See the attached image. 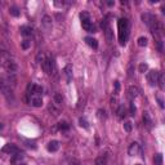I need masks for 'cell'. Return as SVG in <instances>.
<instances>
[{"instance_id": "cell-26", "label": "cell", "mask_w": 165, "mask_h": 165, "mask_svg": "<svg viewBox=\"0 0 165 165\" xmlns=\"http://www.w3.org/2000/svg\"><path fill=\"white\" fill-rule=\"evenodd\" d=\"M31 46V40H28V39H25V40L21 43V48L23 51H26V49H28V48Z\"/></svg>"}, {"instance_id": "cell-37", "label": "cell", "mask_w": 165, "mask_h": 165, "mask_svg": "<svg viewBox=\"0 0 165 165\" xmlns=\"http://www.w3.org/2000/svg\"><path fill=\"white\" fill-rule=\"evenodd\" d=\"M158 102H159V106L161 109H164V102H163V99L161 98H158Z\"/></svg>"}, {"instance_id": "cell-15", "label": "cell", "mask_w": 165, "mask_h": 165, "mask_svg": "<svg viewBox=\"0 0 165 165\" xmlns=\"http://www.w3.org/2000/svg\"><path fill=\"white\" fill-rule=\"evenodd\" d=\"M116 114H118L119 119H124V118H127V115H128V112H127V109H125L124 106H119V107H118V110H116Z\"/></svg>"}, {"instance_id": "cell-31", "label": "cell", "mask_w": 165, "mask_h": 165, "mask_svg": "<svg viewBox=\"0 0 165 165\" xmlns=\"http://www.w3.org/2000/svg\"><path fill=\"white\" fill-rule=\"evenodd\" d=\"M124 129H125V132L130 133L132 132V121H125L124 123Z\"/></svg>"}, {"instance_id": "cell-27", "label": "cell", "mask_w": 165, "mask_h": 165, "mask_svg": "<svg viewBox=\"0 0 165 165\" xmlns=\"http://www.w3.org/2000/svg\"><path fill=\"white\" fill-rule=\"evenodd\" d=\"M158 85L160 86V89H164V75H163V72H159V77H158Z\"/></svg>"}, {"instance_id": "cell-7", "label": "cell", "mask_w": 165, "mask_h": 165, "mask_svg": "<svg viewBox=\"0 0 165 165\" xmlns=\"http://www.w3.org/2000/svg\"><path fill=\"white\" fill-rule=\"evenodd\" d=\"M62 74H63V76H65V79H66V81L67 83H70L71 80H72V65H66L65 67H63V70H62Z\"/></svg>"}, {"instance_id": "cell-1", "label": "cell", "mask_w": 165, "mask_h": 165, "mask_svg": "<svg viewBox=\"0 0 165 165\" xmlns=\"http://www.w3.org/2000/svg\"><path fill=\"white\" fill-rule=\"evenodd\" d=\"M118 28H119V40L121 45H125L129 36V22L127 18H120L118 22Z\"/></svg>"}, {"instance_id": "cell-3", "label": "cell", "mask_w": 165, "mask_h": 165, "mask_svg": "<svg viewBox=\"0 0 165 165\" xmlns=\"http://www.w3.org/2000/svg\"><path fill=\"white\" fill-rule=\"evenodd\" d=\"M0 92L4 94V97H5V98H7L9 102L14 99V97H13V88L8 84V81H7L5 79H2V80H0Z\"/></svg>"}, {"instance_id": "cell-16", "label": "cell", "mask_w": 165, "mask_h": 165, "mask_svg": "<svg viewBox=\"0 0 165 165\" xmlns=\"http://www.w3.org/2000/svg\"><path fill=\"white\" fill-rule=\"evenodd\" d=\"M94 165H107V156H106V155L98 156L94 161Z\"/></svg>"}, {"instance_id": "cell-17", "label": "cell", "mask_w": 165, "mask_h": 165, "mask_svg": "<svg viewBox=\"0 0 165 165\" xmlns=\"http://www.w3.org/2000/svg\"><path fill=\"white\" fill-rule=\"evenodd\" d=\"M19 30H21V34L23 36H31L32 35V28L30 26H22Z\"/></svg>"}, {"instance_id": "cell-28", "label": "cell", "mask_w": 165, "mask_h": 165, "mask_svg": "<svg viewBox=\"0 0 165 165\" xmlns=\"http://www.w3.org/2000/svg\"><path fill=\"white\" fill-rule=\"evenodd\" d=\"M9 13H11L13 17H18L19 16V11H18V8L17 7H11V8H9Z\"/></svg>"}, {"instance_id": "cell-24", "label": "cell", "mask_w": 165, "mask_h": 165, "mask_svg": "<svg viewBox=\"0 0 165 165\" xmlns=\"http://www.w3.org/2000/svg\"><path fill=\"white\" fill-rule=\"evenodd\" d=\"M143 121H144V124H146L147 127H151L152 121H151V118H150L148 112H144V114H143Z\"/></svg>"}, {"instance_id": "cell-11", "label": "cell", "mask_w": 165, "mask_h": 165, "mask_svg": "<svg viewBox=\"0 0 165 165\" xmlns=\"http://www.w3.org/2000/svg\"><path fill=\"white\" fill-rule=\"evenodd\" d=\"M46 150L49 152H57L58 150H60V142L58 141H51L46 144Z\"/></svg>"}, {"instance_id": "cell-10", "label": "cell", "mask_w": 165, "mask_h": 165, "mask_svg": "<svg viewBox=\"0 0 165 165\" xmlns=\"http://www.w3.org/2000/svg\"><path fill=\"white\" fill-rule=\"evenodd\" d=\"M30 103L31 106H34V107H41L43 106V98H41V95H31V99H30Z\"/></svg>"}, {"instance_id": "cell-12", "label": "cell", "mask_w": 165, "mask_h": 165, "mask_svg": "<svg viewBox=\"0 0 165 165\" xmlns=\"http://www.w3.org/2000/svg\"><path fill=\"white\" fill-rule=\"evenodd\" d=\"M48 110H49V112L53 116H58V115L61 114V107L57 103H51L49 106H48Z\"/></svg>"}, {"instance_id": "cell-5", "label": "cell", "mask_w": 165, "mask_h": 165, "mask_svg": "<svg viewBox=\"0 0 165 165\" xmlns=\"http://www.w3.org/2000/svg\"><path fill=\"white\" fill-rule=\"evenodd\" d=\"M158 77H159V71L151 70V71L147 72V81L151 86H155L158 84Z\"/></svg>"}, {"instance_id": "cell-36", "label": "cell", "mask_w": 165, "mask_h": 165, "mask_svg": "<svg viewBox=\"0 0 165 165\" xmlns=\"http://www.w3.org/2000/svg\"><path fill=\"white\" fill-rule=\"evenodd\" d=\"M114 85H115V93L118 94V93H119V90H120V83H119V81H115V83H114Z\"/></svg>"}, {"instance_id": "cell-21", "label": "cell", "mask_w": 165, "mask_h": 165, "mask_svg": "<svg viewBox=\"0 0 165 165\" xmlns=\"http://www.w3.org/2000/svg\"><path fill=\"white\" fill-rule=\"evenodd\" d=\"M45 60H46V57H45V54H44L43 52H40V53H39V54L36 56V62H37V63H40V65H43Z\"/></svg>"}, {"instance_id": "cell-18", "label": "cell", "mask_w": 165, "mask_h": 165, "mask_svg": "<svg viewBox=\"0 0 165 165\" xmlns=\"http://www.w3.org/2000/svg\"><path fill=\"white\" fill-rule=\"evenodd\" d=\"M22 159H23V152L18 151L17 153H14V155H13V158H12V163H13V164H17V163L21 164V160H22Z\"/></svg>"}, {"instance_id": "cell-34", "label": "cell", "mask_w": 165, "mask_h": 165, "mask_svg": "<svg viewBox=\"0 0 165 165\" xmlns=\"http://www.w3.org/2000/svg\"><path fill=\"white\" fill-rule=\"evenodd\" d=\"M79 124L81 125V127H84V128H88V121H86L84 118H80L79 119Z\"/></svg>"}, {"instance_id": "cell-40", "label": "cell", "mask_w": 165, "mask_h": 165, "mask_svg": "<svg viewBox=\"0 0 165 165\" xmlns=\"http://www.w3.org/2000/svg\"><path fill=\"white\" fill-rule=\"evenodd\" d=\"M18 165H26V164H18Z\"/></svg>"}, {"instance_id": "cell-23", "label": "cell", "mask_w": 165, "mask_h": 165, "mask_svg": "<svg viewBox=\"0 0 165 165\" xmlns=\"http://www.w3.org/2000/svg\"><path fill=\"white\" fill-rule=\"evenodd\" d=\"M153 163H155V165H163V155H161V153L155 155Z\"/></svg>"}, {"instance_id": "cell-13", "label": "cell", "mask_w": 165, "mask_h": 165, "mask_svg": "<svg viewBox=\"0 0 165 165\" xmlns=\"http://www.w3.org/2000/svg\"><path fill=\"white\" fill-rule=\"evenodd\" d=\"M128 95H129V98H135V97H138L139 95V89L137 88V86H134V85H130L129 88H128Z\"/></svg>"}, {"instance_id": "cell-6", "label": "cell", "mask_w": 165, "mask_h": 165, "mask_svg": "<svg viewBox=\"0 0 165 165\" xmlns=\"http://www.w3.org/2000/svg\"><path fill=\"white\" fill-rule=\"evenodd\" d=\"M3 67H4V69H5L9 74H11V75H12V74H14V72L17 71V69H18V67H17V63L12 60V58H11V60H8V61L3 65Z\"/></svg>"}, {"instance_id": "cell-2", "label": "cell", "mask_w": 165, "mask_h": 165, "mask_svg": "<svg viewBox=\"0 0 165 165\" xmlns=\"http://www.w3.org/2000/svg\"><path fill=\"white\" fill-rule=\"evenodd\" d=\"M80 18H81L83 28H84L85 31H88V32H97V28H95V26L92 23L90 16H89L88 12H81V13H80Z\"/></svg>"}, {"instance_id": "cell-32", "label": "cell", "mask_w": 165, "mask_h": 165, "mask_svg": "<svg viewBox=\"0 0 165 165\" xmlns=\"http://www.w3.org/2000/svg\"><path fill=\"white\" fill-rule=\"evenodd\" d=\"M135 111H137V109H135V106H134V103L132 102V103L129 104V114H130L132 116H134V115H135Z\"/></svg>"}, {"instance_id": "cell-8", "label": "cell", "mask_w": 165, "mask_h": 165, "mask_svg": "<svg viewBox=\"0 0 165 165\" xmlns=\"http://www.w3.org/2000/svg\"><path fill=\"white\" fill-rule=\"evenodd\" d=\"M128 153L130 155V156H137V155L141 153V146H139L137 142L130 143V146L128 148Z\"/></svg>"}, {"instance_id": "cell-30", "label": "cell", "mask_w": 165, "mask_h": 165, "mask_svg": "<svg viewBox=\"0 0 165 165\" xmlns=\"http://www.w3.org/2000/svg\"><path fill=\"white\" fill-rule=\"evenodd\" d=\"M138 70H139V72H142V74H144L147 70H148V66H147V63H141L139 65V67H138Z\"/></svg>"}, {"instance_id": "cell-33", "label": "cell", "mask_w": 165, "mask_h": 165, "mask_svg": "<svg viewBox=\"0 0 165 165\" xmlns=\"http://www.w3.org/2000/svg\"><path fill=\"white\" fill-rule=\"evenodd\" d=\"M53 4H54V7H57V8H63L67 3L65 2V0H62V2H57V0H56V2H54Z\"/></svg>"}, {"instance_id": "cell-9", "label": "cell", "mask_w": 165, "mask_h": 165, "mask_svg": "<svg viewBox=\"0 0 165 165\" xmlns=\"http://www.w3.org/2000/svg\"><path fill=\"white\" fill-rule=\"evenodd\" d=\"M4 153H8V155H14V153H17L19 150L14 146L13 143H8V144H5V146L3 147V150H2Z\"/></svg>"}, {"instance_id": "cell-35", "label": "cell", "mask_w": 165, "mask_h": 165, "mask_svg": "<svg viewBox=\"0 0 165 165\" xmlns=\"http://www.w3.org/2000/svg\"><path fill=\"white\" fill-rule=\"evenodd\" d=\"M25 142L27 143V146H28V147H32V148H36V143H35L34 141H27V139H25Z\"/></svg>"}, {"instance_id": "cell-39", "label": "cell", "mask_w": 165, "mask_h": 165, "mask_svg": "<svg viewBox=\"0 0 165 165\" xmlns=\"http://www.w3.org/2000/svg\"><path fill=\"white\" fill-rule=\"evenodd\" d=\"M0 48H3V46H2V40H0Z\"/></svg>"}, {"instance_id": "cell-38", "label": "cell", "mask_w": 165, "mask_h": 165, "mask_svg": "<svg viewBox=\"0 0 165 165\" xmlns=\"http://www.w3.org/2000/svg\"><path fill=\"white\" fill-rule=\"evenodd\" d=\"M107 5H109V7H111V5H114V2H107Z\"/></svg>"}, {"instance_id": "cell-19", "label": "cell", "mask_w": 165, "mask_h": 165, "mask_svg": "<svg viewBox=\"0 0 165 165\" xmlns=\"http://www.w3.org/2000/svg\"><path fill=\"white\" fill-rule=\"evenodd\" d=\"M54 103H57L58 106H61L63 103V97L61 93H56L54 94Z\"/></svg>"}, {"instance_id": "cell-25", "label": "cell", "mask_w": 165, "mask_h": 165, "mask_svg": "<svg viewBox=\"0 0 165 165\" xmlns=\"http://www.w3.org/2000/svg\"><path fill=\"white\" fill-rule=\"evenodd\" d=\"M60 130H69V128H70V125L67 124L66 121H61V123H58V127H57Z\"/></svg>"}, {"instance_id": "cell-4", "label": "cell", "mask_w": 165, "mask_h": 165, "mask_svg": "<svg viewBox=\"0 0 165 165\" xmlns=\"http://www.w3.org/2000/svg\"><path fill=\"white\" fill-rule=\"evenodd\" d=\"M41 27L45 32H51L52 31V27H53V19L51 16L44 14L41 18Z\"/></svg>"}, {"instance_id": "cell-14", "label": "cell", "mask_w": 165, "mask_h": 165, "mask_svg": "<svg viewBox=\"0 0 165 165\" xmlns=\"http://www.w3.org/2000/svg\"><path fill=\"white\" fill-rule=\"evenodd\" d=\"M85 43L88 44L90 48H93V49H97V48H98V41H97V39H94L92 36H86L85 37Z\"/></svg>"}, {"instance_id": "cell-29", "label": "cell", "mask_w": 165, "mask_h": 165, "mask_svg": "<svg viewBox=\"0 0 165 165\" xmlns=\"http://www.w3.org/2000/svg\"><path fill=\"white\" fill-rule=\"evenodd\" d=\"M97 116H98V119L99 120H103V119H106V116H107V115H106V111L104 110H98V111H97Z\"/></svg>"}, {"instance_id": "cell-20", "label": "cell", "mask_w": 165, "mask_h": 165, "mask_svg": "<svg viewBox=\"0 0 165 165\" xmlns=\"http://www.w3.org/2000/svg\"><path fill=\"white\" fill-rule=\"evenodd\" d=\"M104 32H106V39H107L109 41H112V30H111L110 26H107L104 28Z\"/></svg>"}, {"instance_id": "cell-41", "label": "cell", "mask_w": 165, "mask_h": 165, "mask_svg": "<svg viewBox=\"0 0 165 165\" xmlns=\"http://www.w3.org/2000/svg\"><path fill=\"white\" fill-rule=\"evenodd\" d=\"M135 165H142V164H135Z\"/></svg>"}, {"instance_id": "cell-22", "label": "cell", "mask_w": 165, "mask_h": 165, "mask_svg": "<svg viewBox=\"0 0 165 165\" xmlns=\"http://www.w3.org/2000/svg\"><path fill=\"white\" fill-rule=\"evenodd\" d=\"M137 44L139 46H146L147 45V37L146 36H139L138 40H137Z\"/></svg>"}]
</instances>
